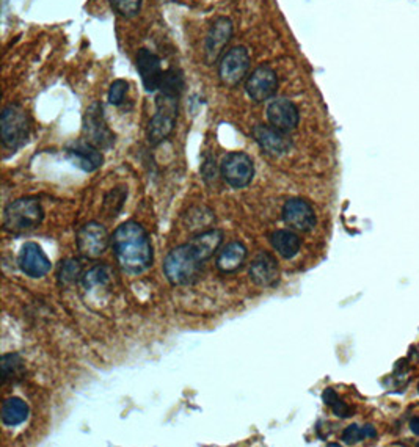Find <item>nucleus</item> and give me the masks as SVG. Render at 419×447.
<instances>
[{
	"mask_svg": "<svg viewBox=\"0 0 419 447\" xmlns=\"http://www.w3.org/2000/svg\"><path fill=\"white\" fill-rule=\"evenodd\" d=\"M112 248L118 264L129 273H141L152 265V245L148 233L137 222L118 226L112 236Z\"/></svg>",
	"mask_w": 419,
	"mask_h": 447,
	"instance_id": "nucleus-1",
	"label": "nucleus"
},
{
	"mask_svg": "<svg viewBox=\"0 0 419 447\" xmlns=\"http://www.w3.org/2000/svg\"><path fill=\"white\" fill-rule=\"evenodd\" d=\"M181 93L159 88L156 98V113L152 115L148 127V140L152 146L162 143L173 132L178 118Z\"/></svg>",
	"mask_w": 419,
	"mask_h": 447,
	"instance_id": "nucleus-2",
	"label": "nucleus"
},
{
	"mask_svg": "<svg viewBox=\"0 0 419 447\" xmlns=\"http://www.w3.org/2000/svg\"><path fill=\"white\" fill-rule=\"evenodd\" d=\"M203 261L198 259L190 243L173 248L163 261V273L173 286H187L195 282Z\"/></svg>",
	"mask_w": 419,
	"mask_h": 447,
	"instance_id": "nucleus-3",
	"label": "nucleus"
},
{
	"mask_svg": "<svg viewBox=\"0 0 419 447\" xmlns=\"http://www.w3.org/2000/svg\"><path fill=\"white\" fill-rule=\"evenodd\" d=\"M44 220V209L37 198H19L5 207L3 226L10 233H28Z\"/></svg>",
	"mask_w": 419,
	"mask_h": 447,
	"instance_id": "nucleus-4",
	"label": "nucleus"
},
{
	"mask_svg": "<svg viewBox=\"0 0 419 447\" xmlns=\"http://www.w3.org/2000/svg\"><path fill=\"white\" fill-rule=\"evenodd\" d=\"M0 129H2V143L5 148L11 151L19 149L30 138V116L21 104H8L2 112Z\"/></svg>",
	"mask_w": 419,
	"mask_h": 447,
	"instance_id": "nucleus-5",
	"label": "nucleus"
},
{
	"mask_svg": "<svg viewBox=\"0 0 419 447\" xmlns=\"http://www.w3.org/2000/svg\"><path fill=\"white\" fill-rule=\"evenodd\" d=\"M220 176L233 189H245L254 178L253 158L242 151L228 152L220 163Z\"/></svg>",
	"mask_w": 419,
	"mask_h": 447,
	"instance_id": "nucleus-6",
	"label": "nucleus"
},
{
	"mask_svg": "<svg viewBox=\"0 0 419 447\" xmlns=\"http://www.w3.org/2000/svg\"><path fill=\"white\" fill-rule=\"evenodd\" d=\"M82 134L85 141L94 145L99 149H110L115 143V134L107 126L101 103H93L85 112Z\"/></svg>",
	"mask_w": 419,
	"mask_h": 447,
	"instance_id": "nucleus-7",
	"label": "nucleus"
},
{
	"mask_svg": "<svg viewBox=\"0 0 419 447\" xmlns=\"http://www.w3.org/2000/svg\"><path fill=\"white\" fill-rule=\"evenodd\" d=\"M250 70V55L243 46L229 49L222 55L218 63V77L225 87L234 88L239 85Z\"/></svg>",
	"mask_w": 419,
	"mask_h": 447,
	"instance_id": "nucleus-8",
	"label": "nucleus"
},
{
	"mask_svg": "<svg viewBox=\"0 0 419 447\" xmlns=\"http://www.w3.org/2000/svg\"><path fill=\"white\" fill-rule=\"evenodd\" d=\"M77 248L85 258H99L107 251L112 243V237L107 233L105 226L98 222L83 225L77 233Z\"/></svg>",
	"mask_w": 419,
	"mask_h": 447,
	"instance_id": "nucleus-9",
	"label": "nucleus"
},
{
	"mask_svg": "<svg viewBox=\"0 0 419 447\" xmlns=\"http://www.w3.org/2000/svg\"><path fill=\"white\" fill-rule=\"evenodd\" d=\"M278 90V77L276 72L267 65H261L247 79L245 92L253 103L261 104L274 98Z\"/></svg>",
	"mask_w": 419,
	"mask_h": 447,
	"instance_id": "nucleus-10",
	"label": "nucleus"
},
{
	"mask_svg": "<svg viewBox=\"0 0 419 447\" xmlns=\"http://www.w3.org/2000/svg\"><path fill=\"white\" fill-rule=\"evenodd\" d=\"M233 38V22L229 18L220 16V18L212 22L205 43V61L206 65L217 63V60L222 56L225 48Z\"/></svg>",
	"mask_w": 419,
	"mask_h": 447,
	"instance_id": "nucleus-11",
	"label": "nucleus"
},
{
	"mask_svg": "<svg viewBox=\"0 0 419 447\" xmlns=\"http://www.w3.org/2000/svg\"><path fill=\"white\" fill-rule=\"evenodd\" d=\"M283 222L291 228L302 231V233H309L317 225V217L313 206L302 198H291L285 202L281 211Z\"/></svg>",
	"mask_w": 419,
	"mask_h": 447,
	"instance_id": "nucleus-12",
	"label": "nucleus"
},
{
	"mask_svg": "<svg viewBox=\"0 0 419 447\" xmlns=\"http://www.w3.org/2000/svg\"><path fill=\"white\" fill-rule=\"evenodd\" d=\"M270 126L283 132L296 131L300 123V112L297 105L286 98H276L272 101L265 110Z\"/></svg>",
	"mask_w": 419,
	"mask_h": 447,
	"instance_id": "nucleus-13",
	"label": "nucleus"
},
{
	"mask_svg": "<svg viewBox=\"0 0 419 447\" xmlns=\"http://www.w3.org/2000/svg\"><path fill=\"white\" fill-rule=\"evenodd\" d=\"M18 265L22 273L30 276V278H43L52 269V264H50L46 253L35 242H27L22 245Z\"/></svg>",
	"mask_w": 419,
	"mask_h": 447,
	"instance_id": "nucleus-14",
	"label": "nucleus"
},
{
	"mask_svg": "<svg viewBox=\"0 0 419 447\" xmlns=\"http://www.w3.org/2000/svg\"><path fill=\"white\" fill-rule=\"evenodd\" d=\"M252 135L259 148L274 156H283L292 148V140L289 134L278 131L274 126L267 124H256L253 127Z\"/></svg>",
	"mask_w": 419,
	"mask_h": 447,
	"instance_id": "nucleus-15",
	"label": "nucleus"
},
{
	"mask_svg": "<svg viewBox=\"0 0 419 447\" xmlns=\"http://www.w3.org/2000/svg\"><path fill=\"white\" fill-rule=\"evenodd\" d=\"M137 71L143 83V88L148 93H154L161 88L163 72L161 59L151 52L150 49H140L137 52Z\"/></svg>",
	"mask_w": 419,
	"mask_h": 447,
	"instance_id": "nucleus-16",
	"label": "nucleus"
},
{
	"mask_svg": "<svg viewBox=\"0 0 419 447\" xmlns=\"http://www.w3.org/2000/svg\"><path fill=\"white\" fill-rule=\"evenodd\" d=\"M250 280L259 287H270L278 281L280 267L276 258L269 251H259L250 264L248 270Z\"/></svg>",
	"mask_w": 419,
	"mask_h": 447,
	"instance_id": "nucleus-17",
	"label": "nucleus"
},
{
	"mask_svg": "<svg viewBox=\"0 0 419 447\" xmlns=\"http://www.w3.org/2000/svg\"><path fill=\"white\" fill-rule=\"evenodd\" d=\"M68 157L71 158L72 165H76L77 168L83 169V171L92 173L96 171V169L103 167L104 163V156L101 152L99 148H96L94 145L88 143L83 138L74 141L66 148Z\"/></svg>",
	"mask_w": 419,
	"mask_h": 447,
	"instance_id": "nucleus-18",
	"label": "nucleus"
},
{
	"mask_svg": "<svg viewBox=\"0 0 419 447\" xmlns=\"http://www.w3.org/2000/svg\"><path fill=\"white\" fill-rule=\"evenodd\" d=\"M248 251L242 242H229L218 250L217 269L223 273H233L241 270L247 261Z\"/></svg>",
	"mask_w": 419,
	"mask_h": 447,
	"instance_id": "nucleus-19",
	"label": "nucleus"
},
{
	"mask_svg": "<svg viewBox=\"0 0 419 447\" xmlns=\"http://www.w3.org/2000/svg\"><path fill=\"white\" fill-rule=\"evenodd\" d=\"M223 242V233L220 229H207L203 231L198 236H195L189 243L192 250L195 251L198 259L203 262H206L207 259H211L215 253L220 250V245Z\"/></svg>",
	"mask_w": 419,
	"mask_h": 447,
	"instance_id": "nucleus-20",
	"label": "nucleus"
},
{
	"mask_svg": "<svg viewBox=\"0 0 419 447\" xmlns=\"http://www.w3.org/2000/svg\"><path fill=\"white\" fill-rule=\"evenodd\" d=\"M270 243L283 259H294L298 254L300 247H302L300 237L289 229H276L275 233H272Z\"/></svg>",
	"mask_w": 419,
	"mask_h": 447,
	"instance_id": "nucleus-21",
	"label": "nucleus"
},
{
	"mask_svg": "<svg viewBox=\"0 0 419 447\" xmlns=\"http://www.w3.org/2000/svg\"><path fill=\"white\" fill-rule=\"evenodd\" d=\"M28 416H30V408L24 400L19 397H10L3 402L2 410H0V419L3 426L18 427L24 424Z\"/></svg>",
	"mask_w": 419,
	"mask_h": 447,
	"instance_id": "nucleus-22",
	"label": "nucleus"
},
{
	"mask_svg": "<svg viewBox=\"0 0 419 447\" xmlns=\"http://www.w3.org/2000/svg\"><path fill=\"white\" fill-rule=\"evenodd\" d=\"M25 373L24 360L19 353H7L2 356V380L3 383L21 380Z\"/></svg>",
	"mask_w": 419,
	"mask_h": 447,
	"instance_id": "nucleus-23",
	"label": "nucleus"
},
{
	"mask_svg": "<svg viewBox=\"0 0 419 447\" xmlns=\"http://www.w3.org/2000/svg\"><path fill=\"white\" fill-rule=\"evenodd\" d=\"M110 270L105 265H96L92 270H88L87 273L83 275V286L85 289H93V287H101L107 286L110 282Z\"/></svg>",
	"mask_w": 419,
	"mask_h": 447,
	"instance_id": "nucleus-24",
	"label": "nucleus"
},
{
	"mask_svg": "<svg viewBox=\"0 0 419 447\" xmlns=\"http://www.w3.org/2000/svg\"><path fill=\"white\" fill-rule=\"evenodd\" d=\"M83 278L82 265L76 259H68V261L61 262L60 271H59V280L63 284H72L79 280Z\"/></svg>",
	"mask_w": 419,
	"mask_h": 447,
	"instance_id": "nucleus-25",
	"label": "nucleus"
},
{
	"mask_svg": "<svg viewBox=\"0 0 419 447\" xmlns=\"http://www.w3.org/2000/svg\"><path fill=\"white\" fill-rule=\"evenodd\" d=\"M127 92H129V83L124 81V79H116V81L112 82L109 88V103L116 107L123 105Z\"/></svg>",
	"mask_w": 419,
	"mask_h": 447,
	"instance_id": "nucleus-26",
	"label": "nucleus"
},
{
	"mask_svg": "<svg viewBox=\"0 0 419 447\" xmlns=\"http://www.w3.org/2000/svg\"><path fill=\"white\" fill-rule=\"evenodd\" d=\"M112 8L123 18H132L141 8V0H110Z\"/></svg>",
	"mask_w": 419,
	"mask_h": 447,
	"instance_id": "nucleus-27",
	"label": "nucleus"
},
{
	"mask_svg": "<svg viewBox=\"0 0 419 447\" xmlns=\"http://www.w3.org/2000/svg\"><path fill=\"white\" fill-rule=\"evenodd\" d=\"M218 171L220 168H217V163H215V157L211 154H206L205 158H203L201 163V176L205 179V183L207 185L215 184V180L218 178Z\"/></svg>",
	"mask_w": 419,
	"mask_h": 447,
	"instance_id": "nucleus-28",
	"label": "nucleus"
},
{
	"mask_svg": "<svg viewBox=\"0 0 419 447\" xmlns=\"http://www.w3.org/2000/svg\"><path fill=\"white\" fill-rule=\"evenodd\" d=\"M365 430L363 427L356 426V424H352V426H349L343 432V441L345 444H356L360 443L361 439H365Z\"/></svg>",
	"mask_w": 419,
	"mask_h": 447,
	"instance_id": "nucleus-29",
	"label": "nucleus"
},
{
	"mask_svg": "<svg viewBox=\"0 0 419 447\" xmlns=\"http://www.w3.org/2000/svg\"><path fill=\"white\" fill-rule=\"evenodd\" d=\"M330 408L333 411V415L338 416V417H343V419H344V417H350V416H352V413H354V410L350 408V406L345 404V402H343L341 399H338L335 404L330 406Z\"/></svg>",
	"mask_w": 419,
	"mask_h": 447,
	"instance_id": "nucleus-30",
	"label": "nucleus"
},
{
	"mask_svg": "<svg viewBox=\"0 0 419 447\" xmlns=\"http://www.w3.org/2000/svg\"><path fill=\"white\" fill-rule=\"evenodd\" d=\"M363 430H365V437H366V438H371V439L377 438V430H376V427H372V426H365Z\"/></svg>",
	"mask_w": 419,
	"mask_h": 447,
	"instance_id": "nucleus-31",
	"label": "nucleus"
},
{
	"mask_svg": "<svg viewBox=\"0 0 419 447\" xmlns=\"http://www.w3.org/2000/svg\"><path fill=\"white\" fill-rule=\"evenodd\" d=\"M410 430L413 432V435H416V437H419V416L413 417V419L410 421Z\"/></svg>",
	"mask_w": 419,
	"mask_h": 447,
	"instance_id": "nucleus-32",
	"label": "nucleus"
},
{
	"mask_svg": "<svg viewBox=\"0 0 419 447\" xmlns=\"http://www.w3.org/2000/svg\"><path fill=\"white\" fill-rule=\"evenodd\" d=\"M418 391H419V384H418Z\"/></svg>",
	"mask_w": 419,
	"mask_h": 447,
	"instance_id": "nucleus-33",
	"label": "nucleus"
},
{
	"mask_svg": "<svg viewBox=\"0 0 419 447\" xmlns=\"http://www.w3.org/2000/svg\"><path fill=\"white\" fill-rule=\"evenodd\" d=\"M418 444H419V443H418Z\"/></svg>",
	"mask_w": 419,
	"mask_h": 447,
	"instance_id": "nucleus-34",
	"label": "nucleus"
}]
</instances>
